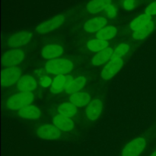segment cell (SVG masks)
I'll list each match as a JSON object with an SVG mask.
<instances>
[{"label": "cell", "instance_id": "cell-1", "mask_svg": "<svg viewBox=\"0 0 156 156\" xmlns=\"http://www.w3.org/2000/svg\"><path fill=\"white\" fill-rule=\"evenodd\" d=\"M73 64L71 61L65 59H54L47 62L46 71L51 74L63 75L72 71Z\"/></svg>", "mask_w": 156, "mask_h": 156}, {"label": "cell", "instance_id": "cell-2", "mask_svg": "<svg viewBox=\"0 0 156 156\" xmlns=\"http://www.w3.org/2000/svg\"><path fill=\"white\" fill-rule=\"evenodd\" d=\"M34 100L31 92H21L15 94L7 101V107L11 110H20L30 105Z\"/></svg>", "mask_w": 156, "mask_h": 156}, {"label": "cell", "instance_id": "cell-3", "mask_svg": "<svg viewBox=\"0 0 156 156\" xmlns=\"http://www.w3.org/2000/svg\"><path fill=\"white\" fill-rule=\"evenodd\" d=\"M146 142L143 138H137L128 143L123 150V156H139L145 149Z\"/></svg>", "mask_w": 156, "mask_h": 156}, {"label": "cell", "instance_id": "cell-4", "mask_svg": "<svg viewBox=\"0 0 156 156\" xmlns=\"http://www.w3.org/2000/svg\"><path fill=\"white\" fill-rule=\"evenodd\" d=\"M24 59V53L21 50H12L6 52L2 57L4 66H14L21 63Z\"/></svg>", "mask_w": 156, "mask_h": 156}, {"label": "cell", "instance_id": "cell-5", "mask_svg": "<svg viewBox=\"0 0 156 156\" xmlns=\"http://www.w3.org/2000/svg\"><path fill=\"white\" fill-rule=\"evenodd\" d=\"M64 19H65V18H64L63 15H56V16L52 18L51 19L48 20V21L40 24L37 27L36 31L39 34L49 33V32L52 31V30L60 27L62 23H63Z\"/></svg>", "mask_w": 156, "mask_h": 156}, {"label": "cell", "instance_id": "cell-6", "mask_svg": "<svg viewBox=\"0 0 156 156\" xmlns=\"http://www.w3.org/2000/svg\"><path fill=\"white\" fill-rule=\"evenodd\" d=\"M37 133L41 139L47 140H57L61 136L60 129H58L56 126L50 124L42 125L37 129Z\"/></svg>", "mask_w": 156, "mask_h": 156}, {"label": "cell", "instance_id": "cell-7", "mask_svg": "<svg viewBox=\"0 0 156 156\" xmlns=\"http://www.w3.org/2000/svg\"><path fill=\"white\" fill-rule=\"evenodd\" d=\"M123 62L122 59L111 60L102 69L101 78L105 80H109L114 77L119 72L123 66Z\"/></svg>", "mask_w": 156, "mask_h": 156}, {"label": "cell", "instance_id": "cell-8", "mask_svg": "<svg viewBox=\"0 0 156 156\" xmlns=\"http://www.w3.org/2000/svg\"><path fill=\"white\" fill-rule=\"evenodd\" d=\"M21 77V70L17 68H8L2 73V85L9 87L15 84Z\"/></svg>", "mask_w": 156, "mask_h": 156}, {"label": "cell", "instance_id": "cell-9", "mask_svg": "<svg viewBox=\"0 0 156 156\" xmlns=\"http://www.w3.org/2000/svg\"><path fill=\"white\" fill-rule=\"evenodd\" d=\"M31 39V34L28 32L18 33L11 37L8 41V45L10 47H18L28 44Z\"/></svg>", "mask_w": 156, "mask_h": 156}, {"label": "cell", "instance_id": "cell-10", "mask_svg": "<svg viewBox=\"0 0 156 156\" xmlns=\"http://www.w3.org/2000/svg\"><path fill=\"white\" fill-rule=\"evenodd\" d=\"M108 21L104 17H97V18H91L85 22L84 25L85 31L93 33L95 31H99L101 30L107 24Z\"/></svg>", "mask_w": 156, "mask_h": 156}, {"label": "cell", "instance_id": "cell-11", "mask_svg": "<svg viewBox=\"0 0 156 156\" xmlns=\"http://www.w3.org/2000/svg\"><path fill=\"white\" fill-rule=\"evenodd\" d=\"M102 111V104L99 99H94L88 104L86 108V115L89 120H95L100 116Z\"/></svg>", "mask_w": 156, "mask_h": 156}, {"label": "cell", "instance_id": "cell-12", "mask_svg": "<svg viewBox=\"0 0 156 156\" xmlns=\"http://www.w3.org/2000/svg\"><path fill=\"white\" fill-rule=\"evenodd\" d=\"M55 126L62 131H70L74 128V123L69 117L59 114L54 117L53 120Z\"/></svg>", "mask_w": 156, "mask_h": 156}, {"label": "cell", "instance_id": "cell-13", "mask_svg": "<svg viewBox=\"0 0 156 156\" xmlns=\"http://www.w3.org/2000/svg\"><path fill=\"white\" fill-rule=\"evenodd\" d=\"M37 87V82L30 76L21 77L18 83V88L21 92H31Z\"/></svg>", "mask_w": 156, "mask_h": 156}, {"label": "cell", "instance_id": "cell-14", "mask_svg": "<svg viewBox=\"0 0 156 156\" xmlns=\"http://www.w3.org/2000/svg\"><path fill=\"white\" fill-rule=\"evenodd\" d=\"M63 52V49L61 46L57 44H50L44 47L42 50V56L44 59H55L60 56Z\"/></svg>", "mask_w": 156, "mask_h": 156}, {"label": "cell", "instance_id": "cell-15", "mask_svg": "<svg viewBox=\"0 0 156 156\" xmlns=\"http://www.w3.org/2000/svg\"><path fill=\"white\" fill-rule=\"evenodd\" d=\"M90 100H91V97H90L89 94L86 92H82V91L74 93V94H71L69 97L70 103L73 104L75 106L79 107V108L88 105Z\"/></svg>", "mask_w": 156, "mask_h": 156}, {"label": "cell", "instance_id": "cell-16", "mask_svg": "<svg viewBox=\"0 0 156 156\" xmlns=\"http://www.w3.org/2000/svg\"><path fill=\"white\" fill-rule=\"evenodd\" d=\"M41 114V111L37 107L31 105H27L18 111V115L20 117L26 119H31V120L39 118Z\"/></svg>", "mask_w": 156, "mask_h": 156}, {"label": "cell", "instance_id": "cell-17", "mask_svg": "<svg viewBox=\"0 0 156 156\" xmlns=\"http://www.w3.org/2000/svg\"><path fill=\"white\" fill-rule=\"evenodd\" d=\"M111 4V0H91L87 5V10L91 14H97Z\"/></svg>", "mask_w": 156, "mask_h": 156}, {"label": "cell", "instance_id": "cell-18", "mask_svg": "<svg viewBox=\"0 0 156 156\" xmlns=\"http://www.w3.org/2000/svg\"><path fill=\"white\" fill-rule=\"evenodd\" d=\"M113 53L114 51L111 48H106L102 51L98 52V54H96L91 59V64L94 66L102 65L110 59H111Z\"/></svg>", "mask_w": 156, "mask_h": 156}, {"label": "cell", "instance_id": "cell-19", "mask_svg": "<svg viewBox=\"0 0 156 156\" xmlns=\"http://www.w3.org/2000/svg\"><path fill=\"white\" fill-rule=\"evenodd\" d=\"M152 21V16L147 14H143L139 17L136 18L132 22L130 23V28L134 31L140 30L143 28L145 26L147 25L148 24Z\"/></svg>", "mask_w": 156, "mask_h": 156}, {"label": "cell", "instance_id": "cell-20", "mask_svg": "<svg viewBox=\"0 0 156 156\" xmlns=\"http://www.w3.org/2000/svg\"><path fill=\"white\" fill-rule=\"evenodd\" d=\"M117 28L114 26H108V27H105L100 30L99 31L97 32L98 39L103 40V41H107V40H110L111 38L114 37L117 34Z\"/></svg>", "mask_w": 156, "mask_h": 156}, {"label": "cell", "instance_id": "cell-21", "mask_svg": "<svg viewBox=\"0 0 156 156\" xmlns=\"http://www.w3.org/2000/svg\"><path fill=\"white\" fill-rule=\"evenodd\" d=\"M108 42L100 39H94L89 41L87 44V47L90 50L93 52H101L105 50L108 47Z\"/></svg>", "mask_w": 156, "mask_h": 156}, {"label": "cell", "instance_id": "cell-22", "mask_svg": "<svg viewBox=\"0 0 156 156\" xmlns=\"http://www.w3.org/2000/svg\"><path fill=\"white\" fill-rule=\"evenodd\" d=\"M58 111L60 114L66 117H73L77 112V108L72 103H63L59 105L58 108Z\"/></svg>", "mask_w": 156, "mask_h": 156}, {"label": "cell", "instance_id": "cell-23", "mask_svg": "<svg viewBox=\"0 0 156 156\" xmlns=\"http://www.w3.org/2000/svg\"><path fill=\"white\" fill-rule=\"evenodd\" d=\"M153 28L154 23L153 21H151L149 24H148L147 25L145 26L144 27L136 30V31H134L133 37L134 39L136 40H142L143 39V38L146 37V36H148V35L153 30Z\"/></svg>", "mask_w": 156, "mask_h": 156}, {"label": "cell", "instance_id": "cell-24", "mask_svg": "<svg viewBox=\"0 0 156 156\" xmlns=\"http://www.w3.org/2000/svg\"><path fill=\"white\" fill-rule=\"evenodd\" d=\"M66 82V76L63 75H58L53 80L51 85V91L53 94H58L64 88Z\"/></svg>", "mask_w": 156, "mask_h": 156}, {"label": "cell", "instance_id": "cell-25", "mask_svg": "<svg viewBox=\"0 0 156 156\" xmlns=\"http://www.w3.org/2000/svg\"><path fill=\"white\" fill-rule=\"evenodd\" d=\"M85 83H86V79H85L84 76H79V77L76 78L74 80V82H73L70 89L66 93L67 94H73L74 93L79 92L85 86Z\"/></svg>", "mask_w": 156, "mask_h": 156}, {"label": "cell", "instance_id": "cell-26", "mask_svg": "<svg viewBox=\"0 0 156 156\" xmlns=\"http://www.w3.org/2000/svg\"><path fill=\"white\" fill-rule=\"evenodd\" d=\"M128 50H129V45H128V44H120V45H119L118 47L115 49V50H114V53H113L111 60L121 59L122 56H124V55L127 53Z\"/></svg>", "mask_w": 156, "mask_h": 156}, {"label": "cell", "instance_id": "cell-27", "mask_svg": "<svg viewBox=\"0 0 156 156\" xmlns=\"http://www.w3.org/2000/svg\"><path fill=\"white\" fill-rule=\"evenodd\" d=\"M105 12H106L107 15H108L109 18H114V17L117 15V9L114 7L113 5H109L108 6H107L106 9H105Z\"/></svg>", "mask_w": 156, "mask_h": 156}, {"label": "cell", "instance_id": "cell-28", "mask_svg": "<svg viewBox=\"0 0 156 156\" xmlns=\"http://www.w3.org/2000/svg\"><path fill=\"white\" fill-rule=\"evenodd\" d=\"M145 12H146V14L151 15V16L156 15V1L148 5Z\"/></svg>", "mask_w": 156, "mask_h": 156}, {"label": "cell", "instance_id": "cell-29", "mask_svg": "<svg viewBox=\"0 0 156 156\" xmlns=\"http://www.w3.org/2000/svg\"><path fill=\"white\" fill-rule=\"evenodd\" d=\"M136 6V0H124L123 8L126 10H132Z\"/></svg>", "mask_w": 156, "mask_h": 156}, {"label": "cell", "instance_id": "cell-30", "mask_svg": "<svg viewBox=\"0 0 156 156\" xmlns=\"http://www.w3.org/2000/svg\"><path fill=\"white\" fill-rule=\"evenodd\" d=\"M40 82H41V85L44 88H47L50 85H52L51 79L50 77H48V76H43V77H41Z\"/></svg>", "mask_w": 156, "mask_h": 156}, {"label": "cell", "instance_id": "cell-31", "mask_svg": "<svg viewBox=\"0 0 156 156\" xmlns=\"http://www.w3.org/2000/svg\"><path fill=\"white\" fill-rule=\"evenodd\" d=\"M73 82H74V80H73V77H72L71 76H66V82H65V85H64V90H65L66 92L70 89Z\"/></svg>", "mask_w": 156, "mask_h": 156}, {"label": "cell", "instance_id": "cell-32", "mask_svg": "<svg viewBox=\"0 0 156 156\" xmlns=\"http://www.w3.org/2000/svg\"><path fill=\"white\" fill-rule=\"evenodd\" d=\"M151 156H156V152H154V153H153V154H152V155H151Z\"/></svg>", "mask_w": 156, "mask_h": 156}]
</instances>
